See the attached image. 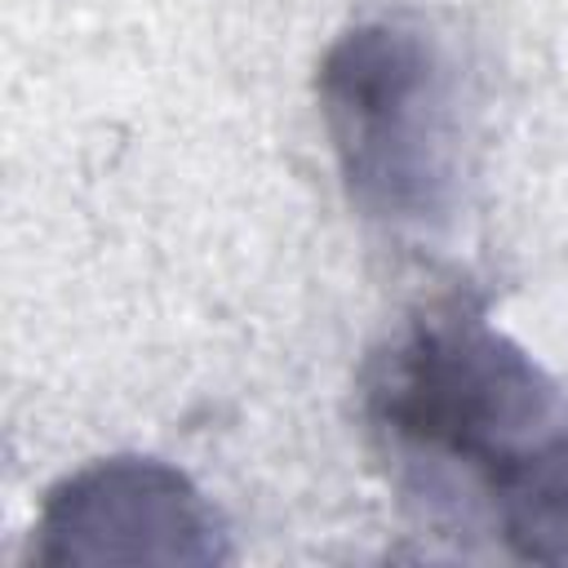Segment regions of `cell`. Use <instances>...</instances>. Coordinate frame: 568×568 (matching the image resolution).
<instances>
[{
	"mask_svg": "<svg viewBox=\"0 0 568 568\" xmlns=\"http://www.w3.org/2000/svg\"><path fill=\"white\" fill-rule=\"evenodd\" d=\"M231 537L195 479L155 457H102L62 475L31 524L40 568H217Z\"/></svg>",
	"mask_w": 568,
	"mask_h": 568,
	"instance_id": "obj_3",
	"label": "cell"
},
{
	"mask_svg": "<svg viewBox=\"0 0 568 568\" xmlns=\"http://www.w3.org/2000/svg\"><path fill=\"white\" fill-rule=\"evenodd\" d=\"M320 120L351 209L386 231L448 222L462 178L453 62L413 18H359L320 58Z\"/></svg>",
	"mask_w": 568,
	"mask_h": 568,
	"instance_id": "obj_2",
	"label": "cell"
},
{
	"mask_svg": "<svg viewBox=\"0 0 568 568\" xmlns=\"http://www.w3.org/2000/svg\"><path fill=\"white\" fill-rule=\"evenodd\" d=\"M484 506L515 559L568 568V417L493 479Z\"/></svg>",
	"mask_w": 568,
	"mask_h": 568,
	"instance_id": "obj_4",
	"label": "cell"
},
{
	"mask_svg": "<svg viewBox=\"0 0 568 568\" xmlns=\"http://www.w3.org/2000/svg\"><path fill=\"white\" fill-rule=\"evenodd\" d=\"M359 408L404 484L484 501L493 479L559 422V386L479 297L448 293L368 355Z\"/></svg>",
	"mask_w": 568,
	"mask_h": 568,
	"instance_id": "obj_1",
	"label": "cell"
}]
</instances>
